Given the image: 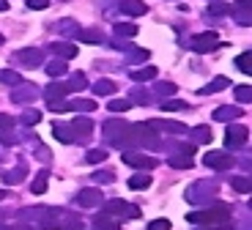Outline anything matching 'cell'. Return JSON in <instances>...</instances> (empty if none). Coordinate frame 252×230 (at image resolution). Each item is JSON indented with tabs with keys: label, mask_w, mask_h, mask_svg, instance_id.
Returning a JSON list of instances; mask_svg holds the SVG:
<instances>
[{
	"label": "cell",
	"mask_w": 252,
	"mask_h": 230,
	"mask_svg": "<svg viewBox=\"0 0 252 230\" xmlns=\"http://www.w3.org/2000/svg\"><path fill=\"white\" fill-rule=\"evenodd\" d=\"M162 140L157 137V131L148 124H132L126 126V131L121 134V140L115 143V148L121 151H134V148H159Z\"/></svg>",
	"instance_id": "cell-1"
},
{
	"label": "cell",
	"mask_w": 252,
	"mask_h": 230,
	"mask_svg": "<svg viewBox=\"0 0 252 230\" xmlns=\"http://www.w3.org/2000/svg\"><path fill=\"white\" fill-rule=\"evenodd\" d=\"M189 222L195 225H222L230 222V205L227 203H211V208H200V211H189L187 214Z\"/></svg>",
	"instance_id": "cell-2"
},
{
	"label": "cell",
	"mask_w": 252,
	"mask_h": 230,
	"mask_svg": "<svg viewBox=\"0 0 252 230\" xmlns=\"http://www.w3.org/2000/svg\"><path fill=\"white\" fill-rule=\"evenodd\" d=\"M217 184L214 181H208V178H200L195 181V184H189L187 192H184V197H187V203L192 205H208V203H214L217 200Z\"/></svg>",
	"instance_id": "cell-3"
},
{
	"label": "cell",
	"mask_w": 252,
	"mask_h": 230,
	"mask_svg": "<svg viewBox=\"0 0 252 230\" xmlns=\"http://www.w3.org/2000/svg\"><path fill=\"white\" fill-rule=\"evenodd\" d=\"M104 205V214L107 217H121V219H137L140 217V208L126 200H110V203H101Z\"/></svg>",
	"instance_id": "cell-4"
},
{
	"label": "cell",
	"mask_w": 252,
	"mask_h": 230,
	"mask_svg": "<svg viewBox=\"0 0 252 230\" xmlns=\"http://www.w3.org/2000/svg\"><path fill=\"white\" fill-rule=\"evenodd\" d=\"M36 99H38V85H33V82H19V85H14V91H11L14 104L31 107Z\"/></svg>",
	"instance_id": "cell-5"
},
{
	"label": "cell",
	"mask_w": 252,
	"mask_h": 230,
	"mask_svg": "<svg viewBox=\"0 0 252 230\" xmlns=\"http://www.w3.org/2000/svg\"><path fill=\"white\" fill-rule=\"evenodd\" d=\"M14 63L22 68H38L44 63V52L38 50V47H25V50L14 52Z\"/></svg>",
	"instance_id": "cell-6"
},
{
	"label": "cell",
	"mask_w": 252,
	"mask_h": 230,
	"mask_svg": "<svg viewBox=\"0 0 252 230\" xmlns=\"http://www.w3.org/2000/svg\"><path fill=\"white\" fill-rule=\"evenodd\" d=\"M124 164H132V167L140 170V173H151L159 162L154 159V156L140 154V151H124Z\"/></svg>",
	"instance_id": "cell-7"
},
{
	"label": "cell",
	"mask_w": 252,
	"mask_h": 230,
	"mask_svg": "<svg viewBox=\"0 0 252 230\" xmlns=\"http://www.w3.org/2000/svg\"><path fill=\"white\" fill-rule=\"evenodd\" d=\"M203 164L211 170H230L236 164V159L227 151H208L206 156H203Z\"/></svg>",
	"instance_id": "cell-8"
},
{
	"label": "cell",
	"mask_w": 252,
	"mask_h": 230,
	"mask_svg": "<svg viewBox=\"0 0 252 230\" xmlns=\"http://www.w3.org/2000/svg\"><path fill=\"white\" fill-rule=\"evenodd\" d=\"M214 47H220V36H217L214 31H206V33L192 36V50H195L197 55H206V52H211Z\"/></svg>",
	"instance_id": "cell-9"
},
{
	"label": "cell",
	"mask_w": 252,
	"mask_h": 230,
	"mask_svg": "<svg viewBox=\"0 0 252 230\" xmlns=\"http://www.w3.org/2000/svg\"><path fill=\"white\" fill-rule=\"evenodd\" d=\"M247 143V126L244 124H227L225 129V145L230 151L233 148H241V145Z\"/></svg>",
	"instance_id": "cell-10"
},
{
	"label": "cell",
	"mask_w": 252,
	"mask_h": 230,
	"mask_svg": "<svg viewBox=\"0 0 252 230\" xmlns=\"http://www.w3.org/2000/svg\"><path fill=\"white\" fill-rule=\"evenodd\" d=\"M126 126H129L126 121H115V118L113 121H104V126H101V137H104V143H110L115 148V143L121 140V134L126 131Z\"/></svg>",
	"instance_id": "cell-11"
},
{
	"label": "cell",
	"mask_w": 252,
	"mask_h": 230,
	"mask_svg": "<svg viewBox=\"0 0 252 230\" xmlns=\"http://www.w3.org/2000/svg\"><path fill=\"white\" fill-rule=\"evenodd\" d=\"M101 203H104V195L96 187L82 189V192L77 195V205H80V208H101Z\"/></svg>",
	"instance_id": "cell-12"
},
{
	"label": "cell",
	"mask_w": 252,
	"mask_h": 230,
	"mask_svg": "<svg viewBox=\"0 0 252 230\" xmlns=\"http://www.w3.org/2000/svg\"><path fill=\"white\" fill-rule=\"evenodd\" d=\"M241 115H244V110H241L239 104H222L214 110V121H222V124H233Z\"/></svg>",
	"instance_id": "cell-13"
},
{
	"label": "cell",
	"mask_w": 252,
	"mask_h": 230,
	"mask_svg": "<svg viewBox=\"0 0 252 230\" xmlns=\"http://www.w3.org/2000/svg\"><path fill=\"white\" fill-rule=\"evenodd\" d=\"M14 118L6 115V112H0V143L3 145H14L17 143V137H14Z\"/></svg>",
	"instance_id": "cell-14"
},
{
	"label": "cell",
	"mask_w": 252,
	"mask_h": 230,
	"mask_svg": "<svg viewBox=\"0 0 252 230\" xmlns=\"http://www.w3.org/2000/svg\"><path fill=\"white\" fill-rule=\"evenodd\" d=\"M154 131H167V134H189V126L178 124V121H148Z\"/></svg>",
	"instance_id": "cell-15"
},
{
	"label": "cell",
	"mask_w": 252,
	"mask_h": 230,
	"mask_svg": "<svg viewBox=\"0 0 252 230\" xmlns=\"http://www.w3.org/2000/svg\"><path fill=\"white\" fill-rule=\"evenodd\" d=\"M50 52H52V55H58V61H66V63H69L71 58H77V47H74V44H69V41H52L50 44Z\"/></svg>",
	"instance_id": "cell-16"
},
{
	"label": "cell",
	"mask_w": 252,
	"mask_h": 230,
	"mask_svg": "<svg viewBox=\"0 0 252 230\" xmlns=\"http://www.w3.org/2000/svg\"><path fill=\"white\" fill-rule=\"evenodd\" d=\"M58 230H82V217L74 211H61L58 214Z\"/></svg>",
	"instance_id": "cell-17"
},
{
	"label": "cell",
	"mask_w": 252,
	"mask_h": 230,
	"mask_svg": "<svg viewBox=\"0 0 252 230\" xmlns=\"http://www.w3.org/2000/svg\"><path fill=\"white\" fill-rule=\"evenodd\" d=\"M52 134H55V140H61L63 145L77 143V137H74V131H71V126L69 124H61V121H55V124H52Z\"/></svg>",
	"instance_id": "cell-18"
},
{
	"label": "cell",
	"mask_w": 252,
	"mask_h": 230,
	"mask_svg": "<svg viewBox=\"0 0 252 230\" xmlns=\"http://www.w3.org/2000/svg\"><path fill=\"white\" fill-rule=\"evenodd\" d=\"M121 11L126 17H143V14H148V6H145L143 0H124L121 3Z\"/></svg>",
	"instance_id": "cell-19"
},
{
	"label": "cell",
	"mask_w": 252,
	"mask_h": 230,
	"mask_svg": "<svg viewBox=\"0 0 252 230\" xmlns=\"http://www.w3.org/2000/svg\"><path fill=\"white\" fill-rule=\"evenodd\" d=\"M41 94H44V99H47V101H58V99H63V96L69 94V91H66V85H63V82L52 80L50 85H47L44 91H41Z\"/></svg>",
	"instance_id": "cell-20"
},
{
	"label": "cell",
	"mask_w": 252,
	"mask_h": 230,
	"mask_svg": "<svg viewBox=\"0 0 252 230\" xmlns=\"http://www.w3.org/2000/svg\"><path fill=\"white\" fill-rule=\"evenodd\" d=\"M189 134H192V143H200V145H206V143H211V137H214V131H211V126H206V124H200V126H195V129H189Z\"/></svg>",
	"instance_id": "cell-21"
},
{
	"label": "cell",
	"mask_w": 252,
	"mask_h": 230,
	"mask_svg": "<svg viewBox=\"0 0 252 230\" xmlns=\"http://www.w3.org/2000/svg\"><path fill=\"white\" fill-rule=\"evenodd\" d=\"M167 164L176 170H189L195 164V156H187V154H167Z\"/></svg>",
	"instance_id": "cell-22"
},
{
	"label": "cell",
	"mask_w": 252,
	"mask_h": 230,
	"mask_svg": "<svg viewBox=\"0 0 252 230\" xmlns=\"http://www.w3.org/2000/svg\"><path fill=\"white\" fill-rule=\"evenodd\" d=\"M69 126H71V131H74V137H77V140H80V137L85 140V137L91 134V129H94V124H91L88 118H82V115H80V118H74Z\"/></svg>",
	"instance_id": "cell-23"
},
{
	"label": "cell",
	"mask_w": 252,
	"mask_h": 230,
	"mask_svg": "<svg viewBox=\"0 0 252 230\" xmlns=\"http://www.w3.org/2000/svg\"><path fill=\"white\" fill-rule=\"evenodd\" d=\"M63 85H66V91H77V94H82V91H85V88H88V80H85V74H82V71H77V74H71L69 80L63 82Z\"/></svg>",
	"instance_id": "cell-24"
},
{
	"label": "cell",
	"mask_w": 252,
	"mask_h": 230,
	"mask_svg": "<svg viewBox=\"0 0 252 230\" xmlns=\"http://www.w3.org/2000/svg\"><path fill=\"white\" fill-rule=\"evenodd\" d=\"M230 85V80L227 77H217V80H211L208 85L200 88V96H208V94H220V91H225V88Z\"/></svg>",
	"instance_id": "cell-25"
},
{
	"label": "cell",
	"mask_w": 252,
	"mask_h": 230,
	"mask_svg": "<svg viewBox=\"0 0 252 230\" xmlns=\"http://www.w3.org/2000/svg\"><path fill=\"white\" fill-rule=\"evenodd\" d=\"M94 225H96V228H99V230H121V225L115 222L113 217H107V214H104V211H99V214H96V217H94Z\"/></svg>",
	"instance_id": "cell-26"
},
{
	"label": "cell",
	"mask_w": 252,
	"mask_h": 230,
	"mask_svg": "<svg viewBox=\"0 0 252 230\" xmlns=\"http://www.w3.org/2000/svg\"><path fill=\"white\" fill-rule=\"evenodd\" d=\"M148 55L151 52L148 50H143V47H132V50H126V63H148Z\"/></svg>",
	"instance_id": "cell-27"
},
{
	"label": "cell",
	"mask_w": 252,
	"mask_h": 230,
	"mask_svg": "<svg viewBox=\"0 0 252 230\" xmlns=\"http://www.w3.org/2000/svg\"><path fill=\"white\" fill-rule=\"evenodd\" d=\"M25 164H19V167H14V170H8V173H3V184L6 187H14V184H19V181L25 178Z\"/></svg>",
	"instance_id": "cell-28"
},
{
	"label": "cell",
	"mask_w": 252,
	"mask_h": 230,
	"mask_svg": "<svg viewBox=\"0 0 252 230\" xmlns=\"http://www.w3.org/2000/svg\"><path fill=\"white\" fill-rule=\"evenodd\" d=\"M129 187L137 189V192L148 189V187H151V173H134L132 178H129Z\"/></svg>",
	"instance_id": "cell-29"
},
{
	"label": "cell",
	"mask_w": 252,
	"mask_h": 230,
	"mask_svg": "<svg viewBox=\"0 0 252 230\" xmlns=\"http://www.w3.org/2000/svg\"><path fill=\"white\" fill-rule=\"evenodd\" d=\"M113 31H115V36H118V38H126V41L137 36V25H132V22H118Z\"/></svg>",
	"instance_id": "cell-30"
},
{
	"label": "cell",
	"mask_w": 252,
	"mask_h": 230,
	"mask_svg": "<svg viewBox=\"0 0 252 230\" xmlns=\"http://www.w3.org/2000/svg\"><path fill=\"white\" fill-rule=\"evenodd\" d=\"M38 121H41V110H36V107H28V110L19 115V124L22 126H36Z\"/></svg>",
	"instance_id": "cell-31"
},
{
	"label": "cell",
	"mask_w": 252,
	"mask_h": 230,
	"mask_svg": "<svg viewBox=\"0 0 252 230\" xmlns=\"http://www.w3.org/2000/svg\"><path fill=\"white\" fill-rule=\"evenodd\" d=\"M74 38L82 41V44H101L104 41V33H99V31H80Z\"/></svg>",
	"instance_id": "cell-32"
},
{
	"label": "cell",
	"mask_w": 252,
	"mask_h": 230,
	"mask_svg": "<svg viewBox=\"0 0 252 230\" xmlns=\"http://www.w3.org/2000/svg\"><path fill=\"white\" fill-rule=\"evenodd\" d=\"M157 74H159V71L154 66H143V68H134V71H132V80L134 82H148V80H154Z\"/></svg>",
	"instance_id": "cell-33"
},
{
	"label": "cell",
	"mask_w": 252,
	"mask_h": 230,
	"mask_svg": "<svg viewBox=\"0 0 252 230\" xmlns=\"http://www.w3.org/2000/svg\"><path fill=\"white\" fill-rule=\"evenodd\" d=\"M47 74L50 77H66L69 74V66H66V61H58L55 58V61L47 63Z\"/></svg>",
	"instance_id": "cell-34"
},
{
	"label": "cell",
	"mask_w": 252,
	"mask_h": 230,
	"mask_svg": "<svg viewBox=\"0 0 252 230\" xmlns=\"http://www.w3.org/2000/svg\"><path fill=\"white\" fill-rule=\"evenodd\" d=\"M107 156H110L107 148H91L88 154H85V162L88 164H101V162H107Z\"/></svg>",
	"instance_id": "cell-35"
},
{
	"label": "cell",
	"mask_w": 252,
	"mask_h": 230,
	"mask_svg": "<svg viewBox=\"0 0 252 230\" xmlns=\"http://www.w3.org/2000/svg\"><path fill=\"white\" fill-rule=\"evenodd\" d=\"M176 82H164V80H159V82H154V94L157 96H167V99H170V96H176Z\"/></svg>",
	"instance_id": "cell-36"
},
{
	"label": "cell",
	"mask_w": 252,
	"mask_h": 230,
	"mask_svg": "<svg viewBox=\"0 0 252 230\" xmlns=\"http://www.w3.org/2000/svg\"><path fill=\"white\" fill-rule=\"evenodd\" d=\"M129 101L137 107H148L151 104V96H148V91H143V88H134L132 94H129Z\"/></svg>",
	"instance_id": "cell-37"
},
{
	"label": "cell",
	"mask_w": 252,
	"mask_h": 230,
	"mask_svg": "<svg viewBox=\"0 0 252 230\" xmlns=\"http://www.w3.org/2000/svg\"><path fill=\"white\" fill-rule=\"evenodd\" d=\"M47 181H50V173H47V170H41V173L33 178L31 192H33V195H44V192H47Z\"/></svg>",
	"instance_id": "cell-38"
},
{
	"label": "cell",
	"mask_w": 252,
	"mask_h": 230,
	"mask_svg": "<svg viewBox=\"0 0 252 230\" xmlns=\"http://www.w3.org/2000/svg\"><path fill=\"white\" fill-rule=\"evenodd\" d=\"M80 31L82 28L77 25L74 19H61V22H58V33H63V36H77Z\"/></svg>",
	"instance_id": "cell-39"
},
{
	"label": "cell",
	"mask_w": 252,
	"mask_h": 230,
	"mask_svg": "<svg viewBox=\"0 0 252 230\" xmlns=\"http://www.w3.org/2000/svg\"><path fill=\"white\" fill-rule=\"evenodd\" d=\"M69 110H77V112H94V110H96V101H94V99H74V101H69Z\"/></svg>",
	"instance_id": "cell-40"
},
{
	"label": "cell",
	"mask_w": 252,
	"mask_h": 230,
	"mask_svg": "<svg viewBox=\"0 0 252 230\" xmlns=\"http://www.w3.org/2000/svg\"><path fill=\"white\" fill-rule=\"evenodd\" d=\"M94 94L96 96H113L115 94V82L113 80H99L94 85Z\"/></svg>",
	"instance_id": "cell-41"
},
{
	"label": "cell",
	"mask_w": 252,
	"mask_h": 230,
	"mask_svg": "<svg viewBox=\"0 0 252 230\" xmlns=\"http://www.w3.org/2000/svg\"><path fill=\"white\" fill-rule=\"evenodd\" d=\"M0 82L14 88V85H19V82H22V77H19L14 68H0Z\"/></svg>",
	"instance_id": "cell-42"
},
{
	"label": "cell",
	"mask_w": 252,
	"mask_h": 230,
	"mask_svg": "<svg viewBox=\"0 0 252 230\" xmlns=\"http://www.w3.org/2000/svg\"><path fill=\"white\" fill-rule=\"evenodd\" d=\"M159 107H162V112H181V110H187L189 104H187V101H181V99H164Z\"/></svg>",
	"instance_id": "cell-43"
},
{
	"label": "cell",
	"mask_w": 252,
	"mask_h": 230,
	"mask_svg": "<svg viewBox=\"0 0 252 230\" xmlns=\"http://www.w3.org/2000/svg\"><path fill=\"white\" fill-rule=\"evenodd\" d=\"M230 17H233L239 25H244V28H250V22H252L250 8H230Z\"/></svg>",
	"instance_id": "cell-44"
},
{
	"label": "cell",
	"mask_w": 252,
	"mask_h": 230,
	"mask_svg": "<svg viewBox=\"0 0 252 230\" xmlns=\"http://www.w3.org/2000/svg\"><path fill=\"white\" fill-rule=\"evenodd\" d=\"M225 14H230V8H227L225 3L220 0V3H211V6H208V14H206V17H208V19H220V17H225Z\"/></svg>",
	"instance_id": "cell-45"
},
{
	"label": "cell",
	"mask_w": 252,
	"mask_h": 230,
	"mask_svg": "<svg viewBox=\"0 0 252 230\" xmlns=\"http://www.w3.org/2000/svg\"><path fill=\"white\" fill-rule=\"evenodd\" d=\"M230 187H233V192H239V195H250V178H247V175H239V178L230 181Z\"/></svg>",
	"instance_id": "cell-46"
},
{
	"label": "cell",
	"mask_w": 252,
	"mask_h": 230,
	"mask_svg": "<svg viewBox=\"0 0 252 230\" xmlns=\"http://www.w3.org/2000/svg\"><path fill=\"white\" fill-rule=\"evenodd\" d=\"M91 178H94V184H113V181H115V173H113V170H96Z\"/></svg>",
	"instance_id": "cell-47"
},
{
	"label": "cell",
	"mask_w": 252,
	"mask_h": 230,
	"mask_svg": "<svg viewBox=\"0 0 252 230\" xmlns=\"http://www.w3.org/2000/svg\"><path fill=\"white\" fill-rule=\"evenodd\" d=\"M233 94H236V99H239L241 104H250V101H252V88L250 85H236Z\"/></svg>",
	"instance_id": "cell-48"
},
{
	"label": "cell",
	"mask_w": 252,
	"mask_h": 230,
	"mask_svg": "<svg viewBox=\"0 0 252 230\" xmlns=\"http://www.w3.org/2000/svg\"><path fill=\"white\" fill-rule=\"evenodd\" d=\"M110 112H126L129 107H132V101L129 99H110Z\"/></svg>",
	"instance_id": "cell-49"
},
{
	"label": "cell",
	"mask_w": 252,
	"mask_h": 230,
	"mask_svg": "<svg viewBox=\"0 0 252 230\" xmlns=\"http://www.w3.org/2000/svg\"><path fill=\"white\" fill-rule=\"evenodd\" d=\"M236 68H239L241 74H250V52H241V55H236Z\"/></svg>",
	"instance_id": "cell-50"
},
{
	"label": "cell",
	"mask_w": 252,
	"mask_h": 230,
	"mask_svg": "<svg viewBox=\"0 0 252 230\" xmlns=\"http://www.w3.org/2000/svg\"><path fill=\"white\" fill-rule=\"evenodd\" d=\"M148 230H173V225H170V219H151Z\"/></svg>",
	"instance_id": "cell-51"
},
{
	"label": "cell",
	"mask_w": 252,
	"mask_h": 230,
	"mask_svg": "<svg viewBox=\"0 0 252 230\" xmlns=\"http://www.w3.org/2000/svg\"><path fill=\"white\" fill-rule=\"evenodd\" d=\"M47 107H50L52 112H66V110H69V101H63V99H58V101H47Z\"/></svg>",
	"instance_id": "cell-52"
},
{
	"label": "cell",
	"mask_w": 252,
	"mask_h": 230,
	"mask_svg": "<svg viewBox=\"0 0 252 230\" xmlns=\"http://www.w3.org/2000/svg\"><path fill=\"white\" fill-rule=\"evenodd\" d=\"M50 6V0H28V8H33V11H38V8H47Z\"/></svg>",
	"instance_id": "cell-53"
},
{
	"label": "cell",
	"mask_w": 252,
	"mask_h": 230,
	"mask_svg": "<svg viewBox=\"0 0 252 230\" xmlns=\"http://www.w3.org/2000/svg\"><path fill=\"white\" fill-rule=\"evenodd\" d=\"M113 47H118L121 52H126V50H132V47H129V41H126V38H118V36L113 38Z\"/></svg>",
	"instance_id": "cell-54"
},
{
	"label": "cell",
	"mask_w": 252,
	"mask_h": 230,
	"mask_svg": "<svg viewBox=\"0 0 252 230\" xmlns=\"http://www.w3.org/2000/svg\"><path fill=\"white\" fill-rule=\"evenodd\" d=\"M203 230H236L230 222H222V225H208V228H203Z\"/></svg>",
	"instance_id": "cell-55"
},
{
	"label": "cell",
	"mask_w": 252,
	"mask_h": 230,
	"mask_svg": "<svg viewBox=\"0 0 252 230\" xmlns=\"http://www.w3.org/2000/svg\"><path fill=\"white\" fill-rule=\"evenodd\" d=\"M36 156H41L44 162H50V159H52V156H50V151H47L44 145H38V148H36Z\"/></svg>",
	"instance_id": "cell-56"
},
{
	"label": "cell",
	"mask_w": 252,
	"mask_h": 230,
	"mask_svg": "<svg viewBox=\"0 0 252 230\" xmlns=\"http://www.w3.org/2000/svg\"><path fill=\"white\" fill-rule=\"evenodd\" d=\"M233 8H250V0H236Z\"/></svg>",
	"instance_id": "cell-57"
},
{
	"label": "cell",
	"mask_w": 252,
	"mask_h": 230,
	"mask_svg": "<svg viewBox=\"0 0 252 230\" xmlns=\"http://www.w3.org/2000/svg\"><path fill=\"white\" fill-rule=\"evenodd\" d=\"M0 11H8V0H0Z\"/></svg>",
	"instance_id": "cell-58"
},
{
	"label": "cell",
	"mask_w": 252,
	"mask_h": 230,
	"mask_svg": "<svg viewBox=\"0 0 252 230\" xmlns=\"http://www.w3.org/2000/svg\"><path fill=\"white\" fill-rule=\"evenodd\" d=\"M3 197H6V189H0V200H3Z\"/></svg>",
	"instance_id": "cell-59"
},
{
	"label": "cell",
	"mask_w": 252,
	"mask_h": 230,
	"mask_svg": "<svg viewBox=\"0 0 252 230\" xmlns=\"http://www.w3.org/2000/svg\"><path fill=\"white\" fill-rule=\"evenodd\" d=\"M0 47H3V36H0Z\"/></svg>",
	"instance_id": "cell-60"
},
{
	"label": "cell",
	"mask_w": 252,
	"mask_h": 230,
	"mask_svg": "<svg viewBox=\"0 0 252 230\" xmlns=\"http://www.w3.org/2000/svg\"><path fill=\"white\" fill-rule=\"evenodd\" d=\"M211 3H220V0H211Z\"/></svg>",
	"instance_id": "cell-61"
},
{
	"label": "cell",
	"mask_w": 252,
	"mask_h": 230,
	"mask_svg": "<svg viewBox=\"0 0 252 230\" xmlns=\"http://www.w3.org/2000/svg\"><path fill=\"white\" fill-rule=\"evenodd\" d=\"M94 230H99V228H94Z\"/></svg>",
	"instance_id": "cell-62"
}]
</instances>
